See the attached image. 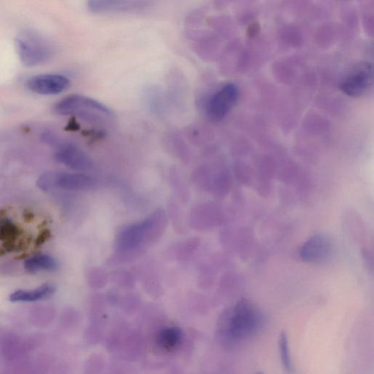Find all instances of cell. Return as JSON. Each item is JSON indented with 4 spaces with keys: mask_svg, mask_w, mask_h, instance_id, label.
Masks as SVG:
<instances>
[{
    "mask_svg": "<svg viewBox=\"0 0 374 374\" xmlns=\"http://www.w3.org/2000/svg\"><path fill=\"white\" fill-rule=\"evenodd\" d=\"M265 323L260 310L247 299H242L227 317L225 334L229 342L238 343L255 336Z\"/></svg>",
    "mask_w": 374,
    "mask_h": 374,
    "instance_id": "1",
    "label": "cell"
},
{
    "mask_svg": "<svg viewBox=\"0 0 374 374\" xmlns=\"http://www.w3.org/2000/svg\"><path fill=\"white\" fill-rule=\"evenodd\" d=\"M16 48L20 60L27 67L45 63L53 54L50 41L40 33L29 29L22 31L17 36Z\"/></svg>",
    "mask_w": 374,
    "mask_h": 374,
    "instance_id": "2",
    "label": "cell"
},
{
    "mask_svg": "<svg viewBox=\"0 0 374 374\" xmlns=\"http://www.w3.org/2000/svg\"><path fill=\"white\" fill-rule=\"evenodd\" d=\"M37 185L43 191H49L53 188L84 191L95 188L97 182L90 175L82 173L48 172L41 175Z\"/></svg>",
    "mask_w": 374,
    "mask_h": 374,
    "instance_id": "3",
    "label": "cell"
},
{
    "mask_svg": "<svg viewBox=\"0 0 374 374\" xmlns=\"http://www.w3.org/2000/svg\"><path fill=\"white\" fill-rule=\"evenodd\" d=\"M55 111L63 116L79 115L85 119L91 118L92 112H98L104 115L111 116L112 112L103 104L90 97L73 95L65 97L60 101Z\"/></svg>",
    "mask_w": 374,
    "mask_h": 374,
    "instance_id": "4",
    "label": "cell"
},
{
    "mask_svg": "<svg viewBox=\"0 0 374 374\" xmlns=\"http://www.w3.org/2000/svg\"><path fill=\"white\" fill-rule=\"evenodd\" d=\"M334 250V243L331 238L324 234H315L302 245L300 256L306 262L323 264L332 258Z\"/></svg>",
    "mask_w": 374,
    "mask_h": 374,
    "instance_id": "5",
    "label": "cell"
},
{
    "mask_svg": "<svg viewBox=\"0 0 374 374\" xmlns=\"http://www.w3.org/2000/svg\"><path fill=\"white\" fill-rule=\"evenodd\" d=\"M238 90L234 84H227L216 92L209 100L207 114L212 120L223 119L238 100Z\"/></svg>",
    "mask_w": 374,
    "mask_h": 374,
    "instance_id": "6",
    "label": "cell"
},
{
    "mask_svg": "<svg viewBox=\"0 0 374 374\" xmlns=\"http://www.w3.org/2000/svg\"><path fill=\"white\" fill-rule=\"evenodd\" d=\"M373 84L372 66L362 64L351 71L345 79L340 89L349 97H360L366 93Z\"/></svg>",
    "mask_w": 374,
    "mask_h": 374,
    "instance_id": "7",
    "label": "cell"
},
{
    "mask_svg": "<svg viewBox=\"0 0 374 374\" xmlns=\"http://www.w3.org/2000/svg\"><path fill=\"white\" fill-rule=\"evenodd\" d=\"M70 81L62 75L45 74L33 76L27 82L28 89L42 95H58L67 90Z\"/></svg>",
    "mask_w": 374,
    "mask_h": 374,
    "instance_id": "8",
    "label": "cell"
},
{
    "mask_svg": "<svg viewBox=\"0 0 374 374\" xmlns=\"http://www.w3.org/2000/svg\"><path fill=\"white\" fill-rule=\"evenodd\" d=\"M55 158L60 163L77 171H89L94 168L93 162L84 152L70 145L60 146Z\"/></svg>",
    "mask_w": 374,
    "mask_h": 374,
    "instance_id": "9",
    "label": "cell"
},
{
    "mask_svg": "<svg viewBox=\"0 0 374 374\" xmlns=\"http://www.w3.org/2000/svg\"><path fill=\"white\" fill-rule=\"evenodd\" d=\"M55 290L53 285L46 284L35 290L16 291L10 295L9 299L13 303L37 302L50 298Z\"/></svg>",
    "mask_w": 374,
    "mask_h": 374,
    "instance_id": "10",
    "label": "cell"
},
{
    "mask_svg": "<svg viewBox=\"0 0 374 374\" xmlns=\"http://www.w3.org/2000/svg\"><path fill=\"white\" fill-rule=\"evenodd\" d=\"M25 268L29 273L53 271L58 269V262L50 255H38L27 259L25 262Z\"/></svg>",
    "mask_w": 374,
    "mask_h": 374,
    "instance_id": "11",
    "label": "cell"
},
{
    "mask_svg": "<svg viewBox=\"0 0 374 374\" xmlns=\"http://www.w3.org/2000/svg\"><path fill=\"white\" fill-rule=\"evenodd\" d=\"M182 332L177 327L162 329L158 336V345L162 348L171 349L177 347L182 342Z\"/></svg>",
    "mask_w": 374,
    "mask_h": 374,
    "instance_id": "12",
    "label": "cell"
},
{
    "mask_svg": "<svg viewBox=\"0 0 374 374\" xmlns=\"http://www.w3.org/2000/svg\"><path fill=\"white\" fill-rule=\"evenodd\" d=\"M279 349L282 365L286 372L291 373L292 360L288 335L282 332L279 339Z\"/></svg>",
    "mask_w": 374,
    "mask_h": 374,
    "instance_id": "13",
    "label": "cell"
}]
</instances>
